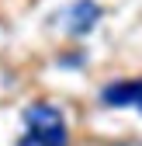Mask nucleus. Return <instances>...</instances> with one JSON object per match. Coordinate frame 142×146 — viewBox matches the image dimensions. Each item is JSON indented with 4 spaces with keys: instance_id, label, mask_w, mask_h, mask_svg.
<instances>
[{
    "instance_id": "7ed1b4c3",
    "label": "nucleus",
    "mask_w": 142,
    "mask_h": 146,
    "mask_svg": "<svg viewBox=\"0 0 142 146\" xmlns=\"http://www.w3.org/2000/svg\"><path fill=\"white\" fill-rule=\"evenodd\" d=\"M69 136H42V132H24L17 146H66Z\"/></svg>"
},
{
    "instance_id": "f257e3e1",
    "label": "nucleus",
    "mask_w": 142,
    "mask_h": 146,
    "mask_svg": "<svg viewBox=\"0 0 142 146\" xmlns=\"http://www.w3.org/2000/svg\"><path fill=\"white\" fill-rule=\"evenodd\" d=\"M101 101L111 108H125V104L142 108V80H114L101 90Z\"/></svg>"
},
{
    "instance_id": "f03ea898",
    "label": "nucleus",
    "mask_w": 142,
    "mask_h": 146,
    "mask_svg": "<svg viewBox=\"0 0 142 146\" xmlns=\"http://www.w3.org/2000/svg\"><path fill=\"white\" fill-rule=\"evenodd\" d=\"M97 21H101V7L94 4V0H80V4L69 7V31H73V35H83Z\"/></svg>"
}]
</instances>
